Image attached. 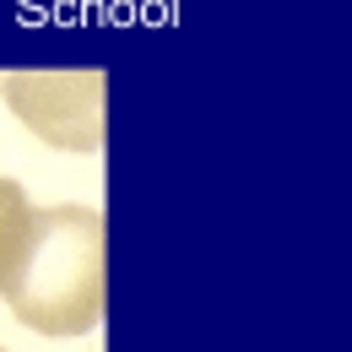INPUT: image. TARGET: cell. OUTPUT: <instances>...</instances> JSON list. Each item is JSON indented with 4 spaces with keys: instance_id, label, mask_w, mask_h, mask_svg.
I'll return each instance as SVG.
<instances>
[{
    "instance_id": "cell-1",
    "label": "cell",
    "mask_w": 352,
    "mask_h": 352,
    "mask_svg": "<svg viewBox=\"0 0 352 352\" xmlns=\"http://www.w3.org/2000/svg\"><path fill=\"white\" fill-rule=\"evenodd\" d=\"M103 212L98 206H38L28 244L0 276V298L16 325L38 336H87L103 320Z\"/></svg>"
},
{
    "instance_id": "cell-2",
    "label": "cell",
    "mask_w": 352,
    "mask_h": 352,
    "mask_svg": "<svg viewBox=\"0 0 352 352\" xmlns=\"http://www.w3.org/2000/svg\"><path fill=\"white\" fill-rule=\"evenodd\" d=\"M103 71H11L0 76L6 109L54 152H103Z\"/></svg>"
},
{
    "instance_id": "cell-3",
    "label": "cell",
    "mask_w": 352,
    "mask_h": 352,
    "mask_svg": "<svg viewBox=\"0 0 352 352\" xmlns=\"http://www.w3.org/2000/svg\"><path fill=\"white\" fill-rule=\"evenodd\" d=\"M33 195L16 184V179L0 174V276L11 271V261H16V250L28 244V228H33Z\"/></svg>"
},
{
    "instance_id": "cell-4",
    "label": "cell",
    "mask_w": 352,
    "mask_h": 352,
    "mask_svg": "<svg viewBox=\"0 0 352 352\" xmlns=\"http://www.w3.org/2000/svg\"><path fill=\"white\" fill-rule=\"evenodd\" d=\"M0 352H6V347H0Z\"/></svg>"
}]
</instances>
